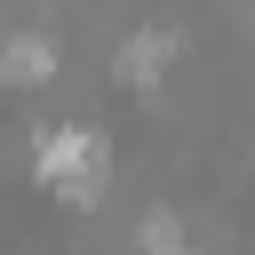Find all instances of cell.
I'll return each mask as SVG.
<instances>
[{"instance_id": "1", "label": "cell", "mask_w": 255, "mask_h": 255, "mask_svg": "<svg viewBox=\"0 0 255 255\" xmlns=\"http://www.w3.org/2000/svg\"><path fill=\"white\" fill-rule=\"evenodd\" d=\"M40 175L88 199V191L104 183V143H96L88 128H48V135H40Z\"/></svg>"}, {"instance_id": "2", "label": "cell", "mask_w": 255, "mask_h": 255, "mask_svg": "<svg viewBox=\"0 0 255 255\" xmlns=\"http://www.w3.org/2000/svg\"><path fill=\"white\" fill-rule=\"evenodd\" d=\"M167 56H175V32H143V40L128 48V64H120V72H135V80H151V72H159Z\"/></svg>"}, {"instance_id": "3", "label": "cell", "mask_w": 255, "mask_h": 255, "mask_svg": "<svg viewBox=\"0 0 255 255\" xmlns=\"http://www.w3.org/2000/svg\"><path fill=\"white\" fill-rule=\"evenodd\" d=\"M8 80H48V40H24V48H8Z\"/></svg>"}]
</instances>
